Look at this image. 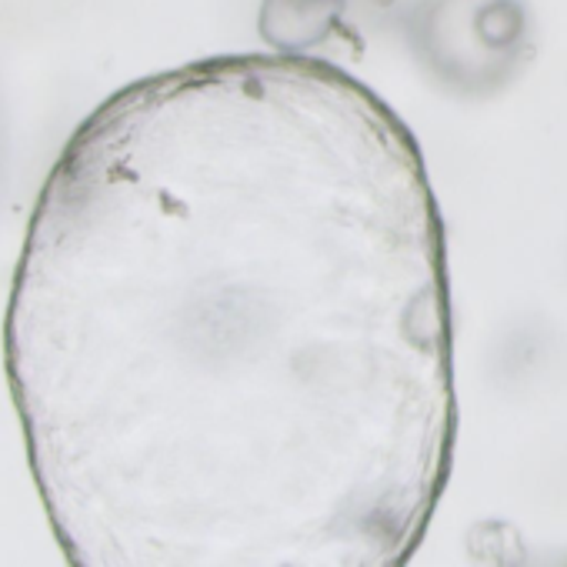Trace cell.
<instances>
[{
  "instance_id": "6da1fadb",
  "label": "cell",
  "mask_w": 567,
  "mask_h": 567,
  "mask_svg": "<svg viewBox=\"0 0 567 567\" xmlns=\"http://www.w3.org/2000/svg\"><path fill=\"white\" fill-rule=\"evenodd\" d=\"M4 368L71 564L401 567L457 434L417 141L315 58L121 87L38 194Z\"/></svg>"
}]
</instances>
